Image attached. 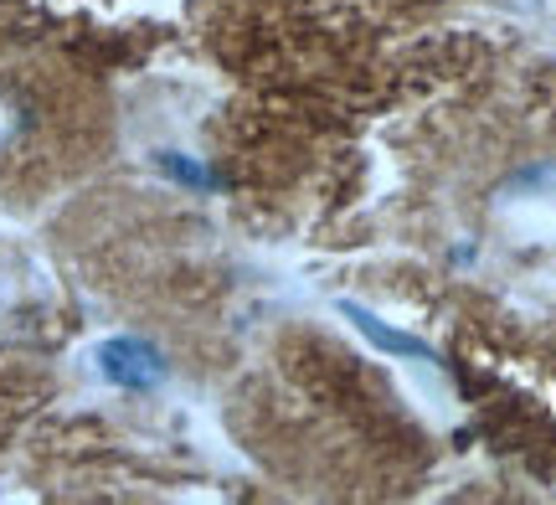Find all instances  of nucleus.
Segmentation results:
<instances>
[{"instance_id": "obj_2", "label": "nucleus", "mask_w": 556, "mask_h": 505, "mask_svg": "<svg viewBox=\"0 0 556 505\" xmlns=\"http://www.w3.org/2000/svg\"><path fill=\"white\" fill-rule=\"evenodd\" d=\"M340 315L356 325L366 341L377 345V351H387V356H407V362H433V351H428V341H417V336H407V330H397V325H387L381 315H371L366 304H340Z\"/></svg>"}, {"instance_id": "obj_3", "label": "nucleus", "mask_w": 556, "mask_h": 505, "mask_svg": "<svg viewBox=\"0 0 556 505\" xmlns=\"http://www.w3.org/2000/svg\"><path fill=\"white\" fill-rule=\"evenodd\" d=\"M160 165H165V171H170L176 181H186V186H217L212 176H206V171H201V165L180 161V155H160Z\"/></svg>"}, {"instance_id": "obj_4", "label": "nucleus", "mask_w": 556, "mask_h": 505, "mask_svg": "<svg viewBox=\"0 0 556 505\" xmlns=\"http://www.w3.org/2000/svg\"><path fill=\"white\" fill-rule=\"evenodd\" d=\"M526 5H536V0H526Z\"/></svg>"}, {"instance_id": "obj_1", "label": "nucleus", "mask_w": 556, "mask_h": 505, "mask_svg": "<svg viewBox=\"0 0 556 505\" xmlns=\"http://www.w3.org/2000/svg\"><path fill=\"white\" fill-rule=\"evenodd\" d=\"M99 371L114 387H129V392H150V387L165 382V356H160L150 341H135V336H114V341L99 345Z\"/></svg>"}]
</instances>
